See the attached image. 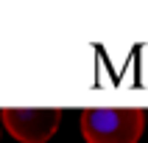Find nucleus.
Wrapping results in <instances>:
<instances>
[{
    "mask_svg": "<svg viewBox=\"0 0 148 143\" xmlns=\"http://www.w3.org/2000/svg\"><path fill=\"white\" fill-rule=\"evenodd\" d=\"M145 129L140 107H87L81 109V135L87 143H137Z\"/></svg>",
    "mask_w": 148,
    "mask_h": 143,
    "instance_id": "nucleus-1",
    "label": "nucleus"
},
{
    "mask_svg": "<svg viewBox=\"0 0 148 143\" xmlns=\"http://www.w3.org/2000/svg\"><path fill=\"white\" fill-rule=\"evenodd\" d=\"M0 121L20 143H48L62 124L59 107H3Z\"/></svg>",
    "mask_w": 148,
    "mask_h": 143,
    "instance_id": "nucleus-2",
    "label": "nucleus"
}]
</instances>
